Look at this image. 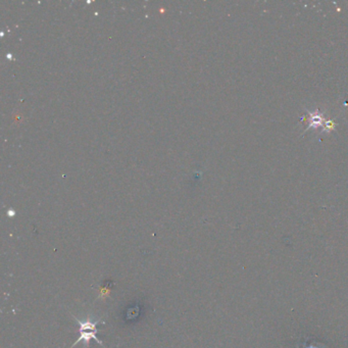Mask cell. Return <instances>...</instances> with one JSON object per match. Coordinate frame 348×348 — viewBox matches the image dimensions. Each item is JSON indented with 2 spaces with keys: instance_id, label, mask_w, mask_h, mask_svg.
Returning a JSON list of instances; mask_svg holds the SVG:
<instances>
[{
  "instance_id": "1",
  "label": "cell",
  "mask_w": 348,
  "mask_h": 348,
  "mask_svg": "<svg viewBox=\"0 0 348 348\" xmlns=\"http://www.w3.org/2000/svg\"><path fill=\"white\" fill-rule=\"evenodd\" d=\"M79 332H80L79 339H77V341H76V342L72 345L71 348H73L74 346H76V345H77V344H78L79 342H81V341L84 343V348H88V347H89V342H90L91 339H94L97 343H99L102 347H104L103 344H102V342H101L98 338H97L96 335H95V333H97V332H94V331H79Z\"/></svg>"
}]
</instances>
